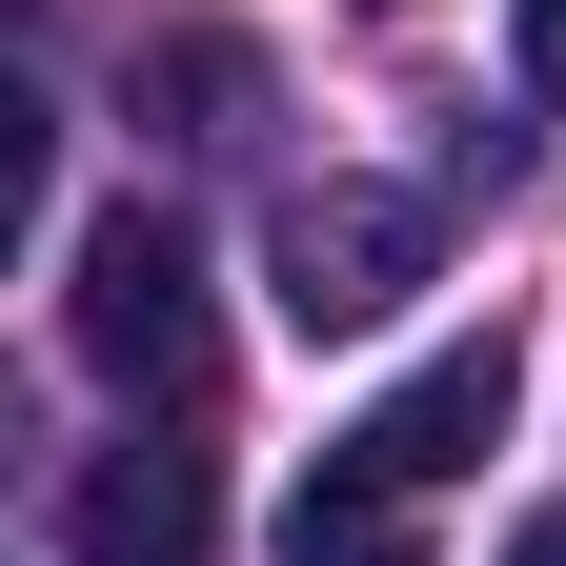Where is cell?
Listing matches in <instances>:
<instances>
[{"mask_svg":"<svg viewBox=\"0 0 566 566\" xmlns=\"http://www.w3.org/2000/svg\"><path fill=\"white\" fill-rule=\"evenodd\" d=\"M61 324H82V365L142 424H182L202 385H223V324H202V263H182L163 202H102V223H82V304H61Z\"/></svg>","mask_w":566,"mask_h":566,"instance_id":"cell-1","label":"cell"},{"mask_svg":"<svg viewBox=\"0 0 566 566\" xmlns=\"http://www.w3.org/2000/svg\"><path fill=\"white\" fill-rule=\"evenodd\" d=\"M424 202L405 182H283V223H263V283H283V324L304 344H365V324H405V283H424Z\"/></svg>","mask_w":566,"mask_h":566,"instance_id":"cell-2","label":"cell"},{"mask_svg":"<svg viewBox=\"0 0 566 566\" xmlns=\"http://www.w3.org/2000/svg\"><path fill=\"white\" fill-rule=\"evenodd\" d=\"M61 566H223V465H202L182 424L82 446V485H61Z\"/></svg>","mask_w":566,"mask_h":566,"instance_id":"cell-3","label":"cell"},{"mask_svg":"<svg viewBox=\"0 0 566 566\" xmlns=\"http://www.w3.org/2000/svg\"><path fill=\"white\" fill-rule=\"evenodd\" d=\"M506 405H526V365H506V324H485V344H446V365H405L344 446H365L385 485H465L485 446H506Z\"/></svg>","mask_w":566,"mask_h":566,"instance_id":"cell-4","label":"cell"},{"mask_svg":"<svg viewBox=\"0 0 566 566\" xmlns=\"http://www.w3.org/2000/svg\"><path fill=\"white\" fill-rule=\"evenodd\" d=\"M405 506H424V485H385L365 446H324V465H304V506H283V566H424Z\"/></svg>","mask_w":566,"mask_h":566,"instance_id":"cell-5","label":"cell"},{"mask_svg":"<svg viewBox=\"0 0 566 566\" xmlns=\"http://www.w3.org/2000/svg\"><path fill=\"white\" fill-rule=\"evenodd\" d=\"M163 102H182V142H243L263 61H243V41H163V61H142V122H163Z\"/></svg>","mask_w":566,"mask_h":566,"instance_id":"cell-6","label":"cell"},{"mask_svg":"<svg viewBox=\"0 0 566 566\" xmlns=\"http://www.w3.org/2000/svg\"><path fill=\"white\" fill-rule=\"evenodd\" d=\"M526 102H566V0H526Z\"/></svg>","mask_w":566,"mask_h":566,"instance_id":"cell-7","label":"cell"},{"mask_svg":"<svg viewBox=\"0 0 566 566\" xmlns=\"http://www.w3.org/2000/svg\"><path fill=\"white\" fill-rule=\"evenodd\" d=\"M506 566H566V506H526V526H506Z\"/></svg>","mask_w":566,"mask_h":566,"instance_id":"cell-8","label":"cell"}]
</instances>
